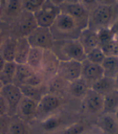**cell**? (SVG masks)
<instances>
[{"mask_svg": "<svg viewBox=\"0 0 118 134\" xmlns=\"http://www.w3.org/2000/svg\"><path fill=\"white\" fill-rule=\"evenodd\" d=\"M50 29L55 41L78 39L82 32L74 19L61 11Z\"/></svg>", "mask_w": 118, "mask_h": 134, "instance_id": "6da1fadb", "label": "cell"}, {"mask_svg": "<svg viewBox=\"0 0 118 134\" xmlns=\"http://www.w3.org/2000/svg\"><path fill=\"white\" fill-rule=\"evenodd\" d=\"M51 50L60 61L83 62L87 59V53L78 39L55 41Z\"/></svg>", "mask_w": 118, "mask_h": 134, "instance_id": "7a4b0ae2", "label": "cell"}, {"mask_svg": "<svg viewBox=\"0 0 118 134\" xmlns=\"http://www.w3.org/2000/svg\"><path fill=\"white\" fill-rule=\"evenodd\" d=\"M116 16V8L112 4H98L89 15L90 29L99 32L109 28Z\"/></svg>", "mask_w": 118, "mask_h": 134, "instance_id": "3957f363", "label": "cell"}, {"mask_svg": "<svg viewBox=\"0 0 118 134\" xmlns=\"http://www.w3.org/2000/svg\"><path fill=\"white\" fill-rule=\"evenodd\" d=\"M60 11L74 19L82 31L89 27L90 12L82 2H62Z\"/></svg>", "mask_w": 118, "mask_h": 134, "instance_id": "277c9868", "label": "cell"}, {"mask_svg": "<svg viewBox=\"0 0 118 134\" xmlns=\"http://www.w3.org/2000/svg\"><path fill=\"white\" fill-rule=\"evenodd\" d=\"M27 39L31 47L44 50L52 49L55 43L54 37L50 28L39 27L27 36Z\"/></svg>", "mask_w": 118, "mask_h": 134, "instance_id": "5b68a950", "label": "cell"}, {"mask_svg": "<svg viewBox=\"0 0 118 134\" xmlns=\"http://www.w3.org/2000/svg\"><path fill=\"white\" fill-rule=\"evenodd\" d=\"M59 13L60 7L57 6L53 1H45L41 10L33 15L37 27L50 28Z\"/></svg>", "mask_w": 118, "mask_h": 134, "instance_id": "8992f818", "label": "cell"}, {"mask_svg": "<svg viewBox=\"0 0 118 134\" xmlns=\"http://www.w3.org/2000/svg\"><path fill=\"white\" fill-rule=\"evenodd\" d=\"M63 103L62 97L57 95L46 93L38 102L37 106V116L43 117L44 119L50 116L53 113L61 108Z\"/></svg>", "mask_w": 118, "mask_h": 134, "instance_id": "52a82bcc", "label": "cell"}, {"mask_svg": "<svg viewBox=\"0 0 118 134\" xmlns=\"http://www.w3.org/2000/svg\"><path fill=\"white\" fill-rule=\"evenodd\" d=\"M82 71L83 62L77 61H60L57 74L70 83L82 78Z\"/></svg>", "mask_w": 118, "mask_h": 134, "instance_id": "ba28073f", "label": "cell"}, {"mask_svg": "<svg viewBox=\"0 0 118 134\" xmlns=\"http://www.w3.org/2000/svg\"><path fill=\"white\" fill-rule=\"evenodd\" d=\"M6 100L9 108V116H13L17 111L18 105L23 98V94L19 89V86L11 83L3 85V89L0 94Z\"/></svg>", "mask_w": 118, "mask_h": 134, "instance_id": "9c48e42d", "label": "cell"}, {"mask_svg": "<svg viewBox=\"0 0 118 134\" xmlns=\"http://www.w3.org/2000/svg\"><path fill=\"white\" fill-rule=\"evenodd\" d=\"M59 63L60 60L51 49L45 50L42 65L39 73L41 74L46 82L57 75Z\"/></svg>", "mask_w": 118, "mask_h": 134, "instance_id": "30bf717a", "label": "cell"}, {"mask_svg": "<svg viewBox=\"0 0 118 134\" xmlns=\"http://www.w3.org/2000/svg\"><path fill=\"white\" fill-rule=\"evenodd\" d=\"M85 109L92 114L97 115L104 112V96L90 89L83 97Z\"/></svg>", "mask_w": 118, "mask_h": 134, "instance_id": "8fae6325", "label": "cell"}, {"mask_svg": "<svg viewBox=\"0 0 118 134\" xmlns=\"http://www.w3.org/2000/svg\"><path fill=\"white\" fill-rule=\"evenodd\" d=\"M104 76V71L101 65L92 63L88 61L83 62L82 79H83L90 86Z\"/></svg>", "mask_w": 118, "mask_h": 134, "instance_id": "7c38bea8", "label": "cell"}, {"mask_svg": "<svg viewBox=\"0 0 118 134\" xmlns=\"http://www.w3.org/2000/svg\"><path fill=\"white\" fill-rule=\"evenodd\" d=\"M37 106L38 102L23 96L17 108V116L25 121L37 117Z\"/></svg>", "mask_w": 118, "mask_h": 134, "instance_id": "4fadbf2b", "label": "cell"}, {"mask_svg": "<svg viewBox=\"0 0 118 134\" xmlns=\"http://www.w3.org/2000/svg\"><path fill=\"white\" fill-rule=\"evenodd\" d=\"M78 40L82 44L86 53L95 48L100 46V44L99 33L98 32L90 29V28H87V29L82 31Z\"/></svg>", "mask_w": 118, "mask_h": 134, "instance_id": "5bb4252c", "label": "cell"}, {"mask_svg": "<svg viewBox=\"0 0 118 134\" xmlns=\"http://www.w3.org/2000/svg\"><path fill=\"white\" fill-rule=\"evenodd\" d=\"M19 21L18 31L20 36L27 37L31 32H33L37 27V24L35 20L34 15L32 13L23 11L19 15Z\"/></svg>", "mask_w": 118, "mask_h": 134, "instance_id": "9a60e30c", "label": "cell"}, {"mask_svg": "<svg viewBox=\"0 0 118 134\" xmlns=\"http://www.w3.org/2000/svg\"><path fill=\"white\" fill-rule=\"evenodd\" d=\"M68 85L69 82L57 74L45 82V87L47 93L62 97L65 92L68 91Z\"/></svg>", "mask_w": 118, "mask_h": 134, "instance_id": "2e32d148", "label": "cell"}, {"mask_svg": "<svg viewBox=\"0 0 118 134\" xmlns=\"http://www.w3.org/2000/svg\"><path fill=\"white\" fill-rule=\"evenodd\" d=\"M98 126L104 134L118 133V122L114 114L103 113L98 120Z\"/></svg>", "mask_w": 118, "mask_h": 134, "instance_id": "e0dca14e", "label": "cell"}, {"mask_svg": "<svg viewBox=\"0 0 118 134\" xmlns=\"http://www.w3.org/2000/svg\"><path fill=\"white\" fill-rule=\"evenodd\" d=\"M91 89L103 95L104 97L113 91L117 90L114 78L107 77V76H104L100 79L92 83L91 85Z\"/></svg>", "mask_w": 118, "mask_h": 134, "instance_id": "ac0fdd59", "label": "cell"}, {"mask_svg": "<svg viewBox=\"0 0 118 134\" xmlns=\"http://www.w3.org/2000/svg\"><path fill=\"white\" fill-rule=\"evenodd\" d=\"M91 89L90 84L80 78L68 85V93L76 99H83L87 92Z\"/></svg>", "mask_w": 118, "mask_h": 134, "instance_id": "d6986e66", "label": "cell"}, {"mask_svg": "<svg viewBox=\"0 0 118 134\" xmlns=\"http://www.w3.org/2000/svg\"><path fill=\"white\" fill-rule=\"evenodd\" d=\"M31 46L28 41L27 37L19 36V38H17L16 52L15 57V62L17 65L26 64L28 55Z\"/></svg>", "mask_w": 118, "mask_h": 134, "instance_id": "ffe728a7", "label": "cell"}, {"mask_svg": "<svg viewBox=\"0 0 118 134\" xmlns=\"http://www.w3.org/2000/svg\"><path fill=\"white\" fill-rule=\"evenodd\" d=\"M44 53H45L44 49H39V48L31 47V49L28 53V55L26 64L29 67H31V68L36 72H39L42 65Z\"/></svg>", "mask_w": 118, "mask_h": 134, "instance_id": "44dd1931", "label": "cell"}, {"mask_svg": "<svg viewBox=\"0 0 118 134\" xmlns=\"http://www.w3.org/2000/svg\"><path fill=\"white\" fill-rule=\"evenodd\" d=\"M19 89L24 97L31 99L36 102H39L44 94L47 93L45 84L41 87H33L28 85H19Z\"/></svg>", "mask_w": 118, "mask_h": 134, "instance_id": "7402d4cb", "label": "cell"}, {"mask_svg": "<svg viewBox=\"0 0 118 134\" xmlns=\"http://www.w3.org/2000/svg\"><path fill=\"white\" fill-rule=\"evenodd\" d=\"M7 134H30V128L27 121L15 115L12 116Z\"/></svg>", "mask_w": 118, "mask_h": 134, "instance_id": "603a6c76", "label": "cell"}, {"mask_svg": "<svg viewBox=\"0 0 118 134\" xmlns=\"http://www.w3.org/2000/svg\"><path fill=\"white\" fill-rule=\"evenodd\" d=\"M36 72L33 70L31 67H29L27 64L17 65L15 79H14V84L17 86L23 85Z\"/></svg>", "mask_w": 118, "mask_h": 134, "instance_id": "cb8c5ba5", "label": "cell"}, {"mask_svg": "<svg viewBox=\"0 0 118 134\" xmlns=\"http://www.w3.org/2000/svg\"><path fill=\"white\" fill-rule=\"evenodd\" d=\"M17 39L10 38L3 44L1 54L6 62H15Z\"/></svg>", "mask_w": 118, "mask_h": 134, "instance_id": "d4e9b609", "label": "cell"}, {"mask_svg": "<svg viewBox=\"0 0 118 134\" xmlns=\"http://www.w3.org/2000/svg\"><path fill=\"white\" fill-rule=\"evenodd\" d=\"M41 128L46 132H53L60 129L63 126L64 120L57 116L52 115L42 120Z\"/></svg>", "mask_w": 118, "mask_h": 134, "instance_id": "484cf974", "label": "cell"}, {"mask_svg": "<svg viewBox=\"0 0 118 134\" xmlns=\"http://www.w3.org/2000/svg\"><path fill=\"white\" fill-rule=\"evenodd\" d=\"M16 66L15 62H5L3 70L0 72V81L3 85L14 83Z\"/></svg>", "mask_w": 118, "mask_h": 134, "instance_id": "4316f807", "label": "cell"}, {"mask_svg": "<svg viewBox=\"0 0 118 134\" xmlns=\"http://www.w3.org/2000/svg\"><path fill=\"white\" fill-rule=\"evenodd\" d=\"M101 65L104 71V76L115 78L118 73V57L107 56Z\"/></svg>", "mask_w": 118, "mask_h": 134, "instance_id": "83f0119b", "label": "cell"}, {"mask_svg": "<svg viewBox=\"0 0 118 134\" xmlns=\"http://www.w3.org/2000/svg\"><path fill=\"white\" fill-rule=\"evenodd\" d=\"M118 108V90H115L104 97V112L114 114Z\"/></svg>", "mask_w": 118, "mask_h": 134, "instance_id": "f1b7e54d", "label": "cell"}, {"mask_svg": "<svg viewBox=\"0 0 118 134\" xmlns=\"http://www.w3.org/2000/svg\"><path fill=\"white\" fill-rule=\"evenodd\" d=\"M106 55L102 50L100 46H98L95 49H92L88 53H87V61L90 62L92 63L101 65L104 60L105 59Z\"/></svg>", "mask_w": 118, "mask_h": 134, "instance_id": "f546056e", "label": "cell"}, {"mask_svg": "<svg viewBox=\"0 0 118 134\" xmlns=\"http://www.w3.org/2000/svg\"><path fill=\"white\" fill-rule=\"evenodd\" d=\"M45 1L46 0H25V1H22L23 10L29 13L35 14L42 8L45 3Z\"/></svg>", "mask_w": 118, "mask_h": 134, "instance_id": "4dcf8cb0", "label": "cell"}, {"mask_svg": "<svg viewBox=\"0 0 118 134\" xmlns=\"http://www.w3.org/2000/svg\"><path fill=\"white\" fill-rule=\"evenodd\" d=\"M23 5L22 1H17V0H12L7 2L6 7V14L10 17L19 16L23 12Z\"/></svg>", "mask_w": 118, "mask_h": 134, "instance_id": "1f68e13d", "label": "cell"}, {"mask_svg": "<svg viewBox=\"0 0 118 134\" xmlns=\"http://www.w3.org/2000/svg\"><path fill=\"white\" fill-rule=\"evenodd\" d=\"M87 130V124L83 122H78L66 127L62 132V134H83Z\"/></svg>", "mask_w": 118, "mask_h": 134, "instance_id": "d6a6232c", "label": "cell"}, {"mask_svg": "<svg viewBox=\"0 0 118 134\" xmlns=\"http://www.w3.org/2000/svg\"><path fill=\"white\" fill-rule=\"evenodd\" d=\"M12 116L5 115L0 116V134H7Z\"/></svg>", "mask_w": 118, "mask_h": 134, "instance_id": "836d02e7", "label": "cell"}, {"mask_svg": "<svg viewBox=\"0 0 118 134\" xmlns=\"http://www.w3.org/2000/svg\"><path fill=\"white\" fill-rule=\"evenodd\" d=\"M8 114H9L8 105H7L6 100L3 99V97L0 94V116H5V115H8Z\"/></svg>", "mask_w": 118, "mask_h": 134, "instance_id": "e575fe53", "label": "cell"}, {"mask_svg": "<svg viewBox=\"0 0 118 134\" xmlns=\"http://www.w3.org/2000/svg\"><path fill=\"white\" fill-rule=\"evenodd\" d=\"M83 134H104V133L99 129H90V130H87Z\"/></svg>", "mask_w": 118, "mask_h": 134, "instance_id": "d590c367", "label": "cell"}, {"mask_svg": "<svg viewBox=\"0 0 118 134\" xmlns=\"http://www.w3.org/2000/svg\"><path fill=\"white\" fill-rule=\"evenodd\" d=\"M5 62H6L4 61V59H3V57L1 53H0V72H1V70H3V66H4V65H5Z\"/></svg>", "mask_w": 118, "mask_h": 134, "instance_id": "8d00e7d4", "label": "cell"}, {"mask_svg": "<svg viewBox=\"0 0 118 134\" xmlns=\"http://www.w3.org/2000/svg\"><path fill=\"white\" fill-rule=\"evenodd\" d=\"M4 41H3V34L0 32V46H1L3 44Z\"/></svg>", "mask_w": 118, "mask_h": 134, "instance_id": "74e56055", "label": "cell"}, {"mask_svg": "<svg viewBox=\"0 0 118 134\" xmlns=\"http://www.w3.org/2000/svg\"><path fill=\"white\" fill-rule=\"evenodd\" d=\"M114 79H115V82H116V89L118 90V73L116 74V75L115 76V78H114Z\"/></svg>", "mask_w": 118, "mask_h": 134, "instance_id": "f35d334b", "label": "cell"}, {"mask_svg": "<svg viewBox=\"0 0 118 134\" xmlns=\"http://www.w3.org/2000/svg\"><path fill=\"white\" fill-rule=\"evenodd\" d=\"M114 116H115L116 120H117V122H118V108H117V110L116 111V112L114 113Z\"/></svg>", "mask_w": 118, "mask_h": 134, "instance_id": "ab89813d", "label": "cell"}, {"mask_svg": "<svg viewBox=\"0 0 118 134\" xmlns=\"http://www.w3.org/2000/svg\"><path fill=\"white\" fill-rule=\"evenodd\" d=\"M3 84L1 82V81H0V94H1V91L3 89Z\"/></svg>", "mask_w": 118, "mask_h": 134, "instance_id": "60d3db41", "label": "cell"}, {"mask_svg": "<svg viewBox=\"0 0 118 134\" xmlns=\"http://www.w3.org/2000/svg\"><path fill=\"white\" fill-rule=\"evenodd\" d=\"M116 56L118 57V41H117V48H116Z\"/></svg>", "mask_w": 118, "mask_h": 134, "instance_id": "b9f144b4", "label": "cell"}]
</instances>
